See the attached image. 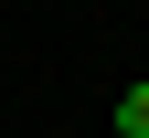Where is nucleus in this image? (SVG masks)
<instances>
[{
	"instance_id": "f257e3e1",
	"label": "nucleus",
	"mask_w": 149,
	"mask_h": 138,
	"mask_svg": "<svg viewBox=\"0 0 149 138\" xmlns=\"http://www.w3.org/2000/svg\"><path fill=\"white\" fill-rule=\"evenodd\" d=\"M117 138H149V85H128V96H117Z\"/></svg>"
}]
</instances>
